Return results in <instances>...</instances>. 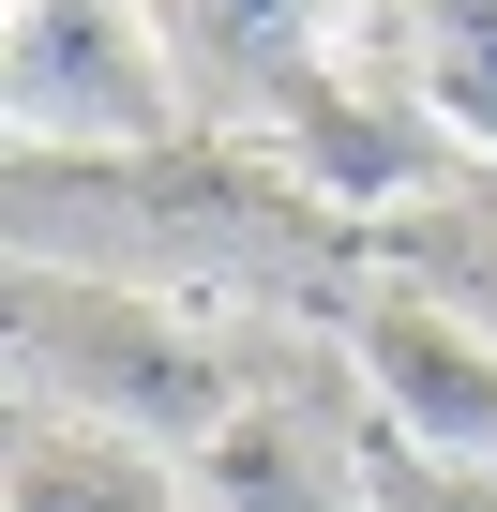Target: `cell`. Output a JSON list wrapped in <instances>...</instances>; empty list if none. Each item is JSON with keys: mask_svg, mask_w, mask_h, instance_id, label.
Listing matches in <instances>:
<instances>
[{"mask_svg": "<svg viewBox=\"0 0 497 512\" xmlns=\"http://www.w3.org/2000/svg\"><path fill=\"white\" fill-rule=\"evenodd\" d=\"M16 392L31 407H76V422H106V437H151V452H211L241 407V362H226V332H196L181 302H136V287H91V272H16Z\"/></svg>", "mask_w": 497, "mask_h": 512, "instance_id": "6da1fadb", "label": "cell"}, {"mask_svg": "<svg viewBox=\"0 0 497 512\" xmlns=\"http://www.w3.org/2000/svg\"><path fill=\"white\" fill-rule=\"evenodd\" d=\"M0 106L16 151H181L166 0H0Z\"/></svg>", "mask_w": 497, "mask_h": 512, "instance_id": "7a4b0ae2", "label": "cell"}, {"mask_svg": "<svg viewBox=\"0 0 497 512\" xmlns=\"http://www.w3.org/2000/svg\"><path fill=\"white\" fill-rule=\"evenodd\" d=\"M437 272H452V287H467V302H497V211H482V226H452V241H437ZM482 332H497V317H482Z\"/></svg>", "mask_w": 497, "mask_h": 512, "instance_id": "52a82bcc", "label": "cell"}, {"mask_svg": "<svg viewBox=\"0 0 497 512\" xmlns=\"http://www.w3.org/2000/svg\"><path fill=\"white\" fill-rule=\"evenodd\" d=\"M0 512H196V467L16 392V497H0Z\"/></svg>", "mask_w": 497, "mask_h": 512, "instance_id": "277c9868", "label": "cell"}, {"mask_svg": "<svg viewBox=\"0 0 497 512\" xmlns=\"http://www.w3.org/2000/svg\"><path fill=\"white\" fill-rule=\"evenodd\" d=\"M347 377L392 437L452 452V467H497V332L467 302H422V287H377L347 317Z\"/></svg>", "mask_w": 497, "mask_h": 512, "instance_id": "3957f363", "label": "cell"}, {"mask_svg": "<svg viewBox=\"0 0 497 512\" xmlns=\"http://www.w3.org/2000/svg\"><path fill=\"white\" fill-rule=\"evenodd\" d=\"M362 512H497V467H452V452L362 422Z\"/></svg>", "mask_w": 497, "mask_h": 512, "instance_id": "8992f818", "label": "cell"}, {"mask_svg": "<svg viewBox=\"0 0 497 512\" xmlns=\"http://www.w3.org/2000/svg\"><path fill=\"white\" fill-rule=\"evenodd\" d=\"M196 512H362V452H332L302 392H257L196 452Z\"/></svg>", "mask_w": 497, "mask_h": 512, "instance_id": "5b68a950", "label": "cell"}]
</instances>
